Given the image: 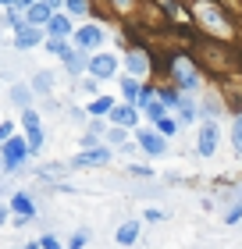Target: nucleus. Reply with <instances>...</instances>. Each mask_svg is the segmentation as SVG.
<instances>
[{
    "label": "nucleus",
    "mask_w": 242,
    "mask_h": 249,
    "mask_svg": "<svg viewBox=\"0 0 242 249\" xmlns=\"http://www.w3.org/2000/svg\"><path fill=\"white\" fill-rule=\"evenodd\" d=\"M189 11H192V18L200 21L203 32H210V36H217V39H232L235 36V25L228 21L221 4H214V0H192Z\"/></svg>",
    "instance_id": "nucleus-1"
},
{
    "label": "nucleus",
    "mask_w": 242,
    "mask_h": 249,
    "mask_svg": "<svg viewBox=\"0 0 242 249\" xmlns=\"http://www.w3.org/2000/svg\"><path fill=\"white\" fill-rule=\"evenodd\" d=\"M168 71H171V78H175L178 89H200V68L192 64L189 53H171Z\"/></svg>",
    "instance_id": "nucleus-2"
},
{
    "label": "nucleus",
    "mask_w": 242,
    "mask_h": 249,
    "mask_svg": "<svg viewBox=\"0 0 242 249\" xmlns=\"http://www.w3.org/2000/svg\"><path fill=\"white\" fill-rule=\"evenodd\" d=\"M25 157H29V142L21 135H11V139L0 142V167L4 171H18L25 164Z\"/></svg>",
    "instance_id": "nucleus-3"
},
{
    "label": "nucleus",
    "mask_w": 242,
    "mask_h": 249,
    "mask_svg": "<svg viewBox=\"0 0 242 249\" xmlns=\"http://www.w3.org/2000/svg\"><path fill=\"white\" fill-rule=\"evenodd\" d=\"M135 142H139L149 157H164V153H168V135H160V132L139 128V132H135Z\"/></svg>",
    "instance_id": "nucleus-4"
},
{
    "label": "nucleus",
    "mask_w": 242,
    "mask_h": 249,
    "mask_svg": "<svg viewBox=\"0 0 242 249\" xmlns=\"http://www.w3.org/2000/svg\"><path fill=\"white\" fill-rule=\"evenodd\" d=\"M100 164H111L107 146H89V150L75 153V160H72V167H100Z\"/></svg>",
    "instance_id": "nucleus-5"
},
{
    "label": "nucleus",
    "mask_w": 242,
    "mask_h": 249,
    "mask_svg": "<svg viewBox=\"0 0 242 249\" xmlns=\"http://www.w3.org/2000/svg\"><path fill=\"white\" fill-rule=\"evenodd\" d=\"M89 75L93 78H114L118 75V57H114V53H96V57H89Z\"/></svg>",
    "instance_id": "nucleus-6"
},
{
    "label": "nucleus",
    "mask_w": 242,
    "mask_h": 249,
    "mask_svg": "<svg viewBox=\"0 0 242 249\" xmlns=\"http://www.w3.org/2000/svg\"><path fill=\"white\" fill-rule=\"evenodd\" d=\"M39 43H43V25H29L25 21V25L15 29V47L18 50H32V47H39Z\"/></svg>",
    "instance_id": "nucleus-7"
},
{
    "label": "nucleus",
    "mask_w": 242,
    "mask_h": 249,
    "mask_svg": "<svg viewBox=\"0 0 242 249\" xmlns=\"http://www.w3.org/2000/svg\"><path fill=\"white\" fill-rule=\"evenodd\" d=\"M103 29L100 25H82V29H75V43H78V50H96L103 47Z\"/></svg>",
    "instance_id": "nucleus-8"
},
{
    "label": "nucleus",
    "mask_w": 242,
    "mask_h": 249,
    "mask_svg": "<svg viewBox=\"0 0 242 249\" xmlns=\"http://www.w3.org/2000/svg\"><path fill=\"white\" fill-rule=\"evenodd\" d=\"M11 210H15V224H29L36 217V203H32L25 192H15V196H11Z\"/></svg>",
    "instance_id": "nucleus-9"
},
{
    "label": "nucleus",
    "mask_w": 242,
    "mask_h": 249,
    "mask_svg": "<svg viewBox=\"0 0 242 249\" xmlns=\"http://www.w3.org/2000/svg\"><path fill=\"white\" fill-rule=\"evenodd\" d=\"M125 68H129V75L146 78V75H149V57H146V50H129V53H125Z\"/></svg>",
    "instance_id": "nucleus-10"
},
{
    "label": "nucleus",
    "mask_w": 242,
    "mask_h": 249,
    "mask_svg": "<svg viewBox=\"0 0 242 249\" xmlns=\"http://www.w3.org/2000/svg\"><path fill=\"white\" fill-rule=\"evenodd\" d=\"M107 118H111L114 124H125V128H132L139 114H135V104H129V100H125V104H114V107H111Z\"/></svg>",
    "instance_id": "nucleus-11"
},
{
    "label": "nucleus",
    "mask_w": 242,
    "mask_h": 249,
    "mask_svg": "<svg viewBox=\"0 0 242 249\" xmlns=\"http://www.w3.org/2000/svg\"><path fill=\"white\" fill-rule=\"evenodd\" d=\"M50 15H54V7L47 4V0H36V4L25 7V21H29V25H47Z\"/></svg>",
    "instance_id": "nucleus-12"
},
{
    "label": "nucleus",
    "mask_w": 242,
    "mask_h": 249,
    "mask_svg": "<svg viewBox=\"0 0 242 249\" xmlns=\"http://www.w3.org/2000/svg\"><path fill=\"white\" fill-rule=\"evenodd\" d=\"M72 32H75V25H72V18H68V15H61V11H54V15H50V21H47V36H72Z\"/></svg>",
    "instance_id": "nucleus-13"
},
{
    "label": "nucleus",
    "mask_w": 242,
    "mask_h": 249,
    "mask_svg": "<svg viewBox=\"0 0 242 249\" xmlns=\"http://www.w3.org/2000/svg\"><path fill=\"white\" fill-rule=\"evenodd\" d=\"M214 150H217V124L206 121L200 128V157H214Z\"/></svg>",
    "instance_id": "nucleus-14"
},
{
    "label": "nucleus",
    "mask_w": 242,
    "mask_h": 249,
    "mask_svg": "<svg viewBox=\"0 0 242 249\" xmlns=\"http://www.w3.org/2000/svg\"><path fill=\"white\" fill-rule=\"evenodd\" d=\"M61 61H64V68H68V71H72V75H78V71H82V68H89L86 53H78V50H72V47H68V50L61 53Z\"/></svg>",
    "instance_id": "nucleus-15"
},
{
    "label": "nucleus",
    "mask_w": 242,
    "mask_h": 249,
    "mask_svg": "<svg viewBox=\"0 0 242 249\" xmlns=\"http://www.w3.org/2000/svg\"><path fill=\"white\" fill-rule=\"evenodd\" d=\"M121 246H132L135 239H139V221H125L121 228H118V235H114Z\"/></svg>",
    "instance_id": "nucleus-16"
},
{
    "label": "nucleus",
    "mask_w": 242,
    "mask_h": 249,
    "mask_svg": "<svg viewBox=\"0 0 242 249\" xmlns=\"http://www.w3.org/2000/svg\"><path fill=\"white\" fill-rule=\"evenodd\" d=\"M121 93H125V100H129V104H135V100H139V93H143L139 78H135V75H129V78H121Z\"/></svg>",
    "instance_id": "nucleus-17"
},
{
    "label": "nucleus",
    "mask_w": 242,
    "mask_h": 249,
    "mask_svg": "<svg viewBox=\"0 0 242 249\" xmlns=\"http://www.w3.org/2000/svg\"><path fill=\"white\" fill-rule=\"evenodd\" d=\"M111 107H114L111 96H93V104H89V114H93V118H107Z\"/></svg>",
    "instance_id": "nucleus-18"
},
{
    "label": "nucleus",
    "mask_w": 242,
    "mask_h": 249,
    "mask_svg": "<svg viewBox=\"0 0 242 249\" xmlns=\"http://www.w3.org/2000/svg\"><path fill=\"white\" fill-rule=\"evenodd\" d=\"M25 142H29V153H39L43 150V128H39V124L25 128Z\"/></svg>",
    "instance_id": "nucleus-19"
},
{
    "label": "nucleus",
    "mask_w": 242,
    "mask_h": 249,
    "mask_svg": "<svg viewBox=\"0 0 242 249\" xmlns=\"http://www.w3.org/2000/svg\"><path fill=\"white\" fill-rule=\"evenodd\" d=\"M50 89H54V75L50 71H39L32 78V93H50Z\"/></svg>",
    "instance_id": "nucleus-20"
},
{
    "label": "nucleus",
    "mask_w": 242,
    "mask_h": 249,
    "mask_svg": "<svg viewBox=\"0 0 242 249\" xmlns=\"http://www.w3.org/2000/svg\"><path fill=\"white\" fill-rule=\"evenodd\" d=\"M157 132H160V135H175V132H178V121L168 118V114H160V118H157Z\"/></svg>",
    "instance_id": "nucleus-21"
},
{
    "label": "nucleus",
    "mask_w": 242,
    "mask_h": 249,
    "mask_svg": "<svg viewBox=\"0 0 242 249\" xmlns=\"http://www.w3.org/2000/svg\"><path fill=\"white\" fill-rule=\"evenodd\" d=\"M11 100H15L18 107H29V100H32V89H25V86H15V89H11Z\"/></svg>",
    "instance_id": "nucleus-22"
},
{
    "label": "nucleus",
    "mask_w": 242,
    "mask_h": 249,
    "mask_svg": "<svg viewBox=\"0 0 242 249\" xmlns=\"http://www.w3.org/2000/svg\"><path fill=\"white\" fill-rule=\"evenodd\" d=\"M232 142H235V153L242 157V114H235L232 121Z\"/></svg>",
    "instance_id": "nucleus-23"
},
{
    "label": "nucleus",
    "mask_w": 242,
    "mask_h": 249,
    "mask_svg": "<svg viewBox=\"0 0 242 249\" xmlns=\"http://www.w3.org/2000/svg\"><path fill=\"white\" fill-rule=\"evenodd\" d=\"M47 50L54 53V57H61V53L68 50V43H64V36H47Z\"/></svg>",
    "instance_id": "nucleus-24"
},
{
    "label": "nucleus",
    "mask_w": 242,
    "mask_h": 249,
    "mask_svg": "<svg viewBox=\"0 0 242 249\" xmlns=\"http://www.w3.org/2000/svg\"><path fill=\"white\" fill-rule=\"evenodd\" d=\"M107 142H114V146H125V124H114V128L107 132Z\"/></svg>",
    "instance_id": "nucleus-25"
},
{
    "label": "nucleus",
    "mask_w": 242,
    "mask_h": 249,
    "mask_svg": "<svg viewBox=\"0 0 242 249\" xmlns=\"http://www.w3.org/2000/svg\"><path fill=\"white\" fill-rule=\"evenodd\" d=\"M64 7L72 11V15H86V11H89V0H64Z\"/></svg>",
    "instance_id": "nucleus-26"
},
{
    "label": "nucleus",
    "mask_w": 242,
    "mask_h": 249,
    "mask_svg": "<svg viewBox=\"0 0 242 249\" xmlns=\"http://www.w3.org/2000/svg\"><path fill=\"white\" fill-rule=\"evenodd\" d=\"M114 4V11H121V15H129V11L135 7V0H111Z\"/></svg>",
    "instance_id": "nucleus-27"
},
{
    "label": "nucleus",
    "mask_w": 242,
    "mask_h": 249,
    "mask_svg": "<svg viewBox=\"0 0 242 249\" xmlns=\"http://www.w3.org/2000/svg\"><path fill=\"white\" fill-rule=\"evenodd\" d=\"M86 239H89L86 231H75V235H72V242H68V246H72V249H82V246H86Z\"/></svg>",
    "instance_id": "nucleus-28"
},
{
    "label": "nucleus",
    "mask_w": 242,
    "mask_h": 249,
    "mask_svg": "<svg viewBox=\"0 0 242 249\" xmlns=\"http://www.w3.org/2000/svg\"><path fill=\"white\" fill-rule=\"evenodd\" d=\"M11 135H15V124H11V121H0V142L11 139Z\"/></svg>",
    "instance_id": "nucleus-29"
},
{
    "label": "nucleus",
    "mask_w": 242,
    "mask_h": 249,
    "mask_svg": "<svg viewBox=\"0 0 242 249\" xmlns=\"http://www.w3.org/2000/svg\"><path fill=\"white\" fill-rule=\"evenodd\" d=\"M239 217H242V203H239V207H232V210L224 213V221H228V224H235Z\"/></svg>",
    "instance_id": "nucleus-30"
},
{
    "label": "nucleus",
    "mask_w": 242,
    "mask_h": 249,
    "mask_svg": "<svg viewBox=\"0 0 242 249\" xmlns=\"http://www.w3.org/2000/svg\"><path fill=\"white\" fill-rule=\"evenodd\" d=\"M57 246H61V242H57L54 235H43V239H39V249H57Z\"/></svg>",
    "instance_id": "nucleus-31"
},
{
    "label": "nucleus",
    "mask_w": 242,
    "mask_h": 249,
    "mask_svg": "<svg viewBox=\"0 0 242 249\" xmlns=\"http://www.w3.org/2000/svg\"><path fill=\"white\" fill-rule=\"evenodd\" d=\"M143 217H146V221H164V217H168V213H164V210H153V207H149V210L143 213Z\"/></svg>",
    "instance_id": "nucleus-32"
},
{
    "label": "nucleus",
    "mask_w": 242,
    "mask_h": 249,
    "mask_svg": "<svg viewBox=\"0 0 242 249\" xmlns=\"http://www.w3.org/2000/svg\"><path fill=\"white\" fill-rule=\"evenodd\" d=\"M29 4H36V0H11V4H7V7H21V11H25Z\"/></svg>",
    "instance_id": "nucleus-33"
},
{
    "label": "nucleus",
    "mask_w": 242,
    "mask_h": 249,
    "mask_svg": "<svg viewBox=\"0 0 242 249\" xmlns=\"http://www.w3.org/2000/svg\"><path fill=\"white\" fill-rule=\"evenodd\" d=\"M47 4H50V7L57 11V7H61V4H64V0H47Z\"/></svg>",
    "instance_id": "nucleus-34"
},
{
    "label": "nucleus",
    "mask_w": 242,
    "mask_h": 249,
    "mask_svg": "<svg viewBox=\"0 0 242 249\" xmlns=\"http://www.w3.org/2000/svg\"><path fill=\"white\" fill-rule=\"evenodd\" d=\"M4 217H7V207H0V224H4Z\"/></svg>",
    "instance_id": "nucleus-35"
}]
</instances>
